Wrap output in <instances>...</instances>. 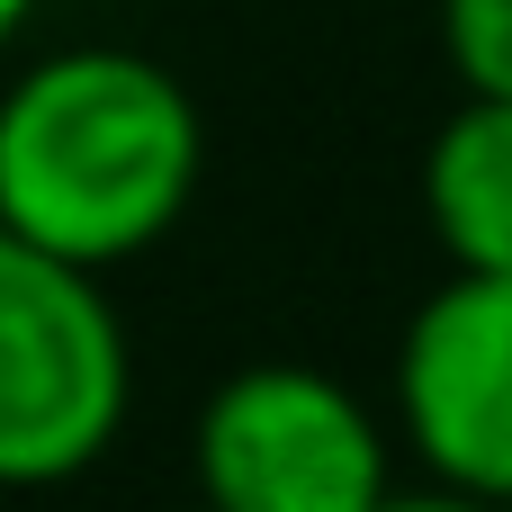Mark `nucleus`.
<instances>
[{
    "label": "nucleus",
    "mask_w": 512,
    "mask_h": 512,
    "mask_svg": "<svg viewBox=\"0 0 512 512\" xmlns=\"http://www.w3.org/2000/svg\"><path fill=\"white\" fill-rule=\"evenodd\" d=\"M207 171L198 99L135 45L36 54L0 99V243L108 270L162 243Z\"/></svg>",
    "instance_id": "nucleus-1"
},
{
    "label": "nucleus",
    "mask_w": 512,
    "mask_h": 512,
    "mask_svg": "<svg viewBox=\"0 0 512 512\" xmlns=\"http://www.w3.org/2000/svg\"><path fill=\"white\" fill-rule=\"evenodd\" d=\"M198 512H387V432L315 360H243L189 423Z\"/></svg>",
    "instance_id": "nucleus-2"
},
{
    "label": "nucleus",
    "mask_w": 512,
    "mask_h": 512,
    "mask_svg": "<svg viewBox=\"0 0 512 512\" xmlns=\"http://www.w3.org/2000/svg\"><path fill=\"white\" fill-rule=\"evenodd\" d=\"M135 396L126 324L99 270L0 243V477L54 486L81 477Z\"/></svg>",
    "instance_id": "nucleus-3"
},
{
    "label": "nucleus",
    "mask_w": 512,
    "mask_h": 512,
    "mask_svg": "<svg viewBox=\"0 0 512 512\" xmlns=\"http://www.w3.org/2000/svg\"><path fill=\"white\" fill-rule=\"evenodd\" d=\"M396 423L432 486L512 512V279H441L396 333Z\"/></svg>",
    "instance_id": "nucleus-4"
},
{
    "label": "nucleus",
    "mask_w": 512,
    "mask_h": 512,
    "mask_svg": "<svg viewBox=\"0 0 512 512\" xmlns=\"http://www.w3.org/2000/svg\"><path fill=\"white\" fill-rule=\"evenodd\" d=\"M423 225L459 279H512V99L459 90L423 144Z\"/></svg>",
    "instance_id": "nucleus-5"
},
{
    "label": "nucleus",
    "mask_w": 512,
    "mask_h": 512,
    "mask_svg": "<svg viewBox=\"0 0 512 512\" xmlns=\"http://www.w3.org/2000/svg\"><path fill=\"white\" fill-rule=\"evenodd\" d=\"M441 45L477 99H512V0H441Z\"/></svg>",
    "instance_id": "nucleus-6"
},
{
    "label": "nucleus",
    "mask_w": 512,
    "mask_h": 512,
    "mask_svg": "<svg viewBox=\"0 0 512 512\" xmlns=\"http://www.w3.org/2000/svg\"><path fill=\"white\" fill-rule=\"evenodd\" d=\"M387 512H504V504H477V495H450V486H423V495H396Z\"/></svg>",
    "instance_id": "nucleus-7"
},
{
    "label": "nucleus",
    "mask_w": 512,
    "mask_h": 512,
    "mask_svg": "<svg viewBox=\"0 0 512 512\" xmlns=\"http://www.w3.org/2000/svg\"><path fill=\"white\" fill-rule=\"evenodd\" d=\"M27 9H36V0H0V27H27Z\"/></svg>",
    "instance_id": "nucleus-8"
}]
</instances>
